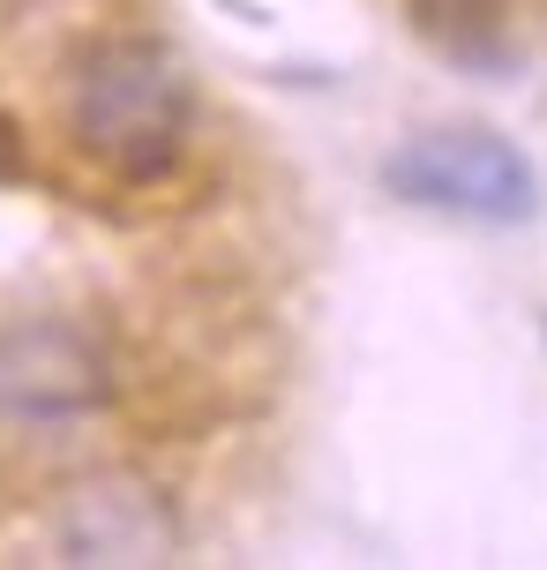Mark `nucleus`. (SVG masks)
<instances>
[{"instance_id":"39448f33","label":"nucleus","mask_w":547,"mask_h":570,"mask_svg":"<svg viewBox=\"0 0 547 570\" xmlns=\"http://www.w3.org/2000/svg\"><path fill=\"white\" fill-rule=\"evenodd\" d=\"M435 46L465 68H503V0H412Z\"/></svg>"},{"instance_id":"f257e3e1","label":"nucleus","mask_w":547,"mask_h":570,"mask_svg":"<svg viewBox=\"0 0 547 570\" xmlns=\"http://www.w3.org/2000/svg\"><path fill=\"white\" fill-rule=\"evenodd\" d=\"M68 120H76V142L106 173H120V180H166L180 166V150H188L196 83H188L173 46H158V38H106L76 68Z\"/></svg>"},{"instance_id":"7ed1b4c3","label":"nucleus","mask_w":547,"mask_h":570,"mask_svg":"<svg viewBox=\"0 0 547 570\" xmlns=\"http://www.w3.org/2000/svg\"><path fill=\"white\" fill-rule=\"evenodd\" d=\"M106 399H113V361L90 331L60 323V315H30V323L0 331V413L8 421H90Z\"/></svg>"},{"instance_id":"20e7f679","label":"nucleus","mask_w":547,"mask_h":570,"mask_svg":"<svg viewBox=\"0 0 547 570\" xmlns=\"http://www.w3.org/2000/svg\"><path fill=\"white\" fill-rule=\"evenodd\" d=\"M60 556L68 563H173L180 518L150 481L106 473L60 503Z\"/></svg>"},{"instance_id":"f03ea898","label":"nucleus","mask_w":547,"mask_h":570,"mask_svg":"<svg viewBox=\"0 0 547 570\" xmlns=\"http://www.w3.org/2000/svg\"><path fill=\"white\" fill-rule=\"evenodd\" d=\"M382 188L412 210H442L465 226H525L540 210V173L495 128H420L382 158Z\"/></svg>"}]
</instances>
